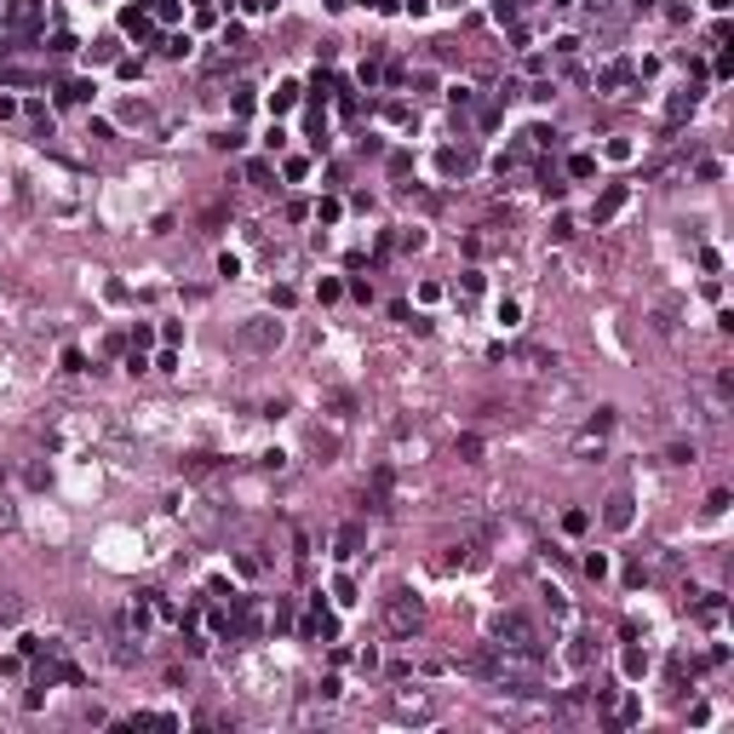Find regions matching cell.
I'll use <instances>...</instances> for the list:
<instances>
[{
    "mask_svg": "<svg viewBox=\"0 0 734 734\" xmlns=\"http://www.w3.org/2000/svg\"><path fill=\"white\" fill-rule=\"evenodd\" d=\"M602 522H608V528H631V494H614L608 510H602Z\"/></svg>",
    "mask_w": 734,
    "mask_h": 734,
    "instance_id": "7",
    "label": "cell"
},
{
    "mask_svg": "<svg viewBox=\"0 0 734 734\" xmlns=\"http://www.w3.org/2000/svg\"><path fill=\"white\" fill-rule=\"evenodd\" d=\"M241 344H247V350H276V344H281V322H276V316L241 322Z\"/></svg>",
    "mask_w": 734,
    "mask_h": 734,
    "instance_id": "2",
    "label": "cell"
},
{
    "mask_svg": "<svg viewBox=\"0 0 734 734\" xmlns=\"http://www.w3.org/2000/svg\"><path fill=\"white\" fill-rule=\"evenodd\" d=\"M625 195H631L625 184H608V190H602V195H597V207H591V219H597V224H608V219H614V212L625 207Z\"/></svg>",
    "mask_w": 734,
    "mask_h": 734,
    "instance_id": "4",
    "label": "cell"
},
{
    "mask_svg": "<svg viewBox=\"0 0 734 734\" xmlns=\"http://www.w3.org/2000/svg\"><path fill=\"white\" fill-rule=\"evenodd\" d=\"M35 18H40V6H35V0H18V6H12V23H18V29H29Z\"/></svg>",
    "mask_w": 734,
    "mask_h": 734,
    "instance_id": "13",
    "label": "cell"
},
{
    "mask_svg": "<svg viewBox=\"0 0 734 734\" xmlns=\"http://www.w3.org/2000/svg\"><path fill=\"white\" fill-rule=\"evenodd\" d=\"M121 29H126V35H138V40H149V18H144V6H126V12H121Z\"/></svg>",
    "mask_w": 734,
    "mask_h": 734,
    "instance_id": "8",
    "label": "cell"
},
{
    "mask_svg": "<svg viewBox=\"0 0 734 734\" xmlns=\"http://www.w3.org/2000/svg\"><path fill=\"white\" fill-rule=\"evenodd\" d=\"M281 172H287V178H293V184H298V178H305V172H310V161H305V155H293V161H287V166H281Z\"/></svg>",
    "mask_w": 734,
    "mask_h": 734,
    "instance_id": "17",
    "label": "cell"
},
{
    "mask_svg": "<svg viewBox=\"0 0 734 734\" xmlns=\"http://www.w3.org/2000/svg\"><path fill=\"white\" fill-rule=\"evenodd\" d=\"M585 522H591L585 510H568V516H563V528H568V534H585Z\"/></svg>",
    "mask_w": 734,
    "mask_h": 734,
    "instance_id": "18",
    "label": "cell"
},
{
    "mask_svg": "<svg viewBox=\"0 0 734 734\" xmlns=\"http://www.w3.org/2000/svg\"><path fill=\"white\" fill-rule=\"evenodd\" d=\"M568 172H574V178H591V172H597V155H574Z\"/></svg>",
    "mask_w": 734,
    "mask_h": 734,
    "instance_id": "15",
    "label": "cell"
},
{
    "mask_svg": "<svg viewBox=\"0 0 734 734\" xmlns=\"http://www.w3.org/2000/svg\"><path fill=\"white\" fill-rule=\"evenodd\" d=\"M327 6H344V0H327Z\"/></svg>",
    "mask_w": 734,
    "mask_h": 734,
    "instance_id": "24",
    "label": "cell"
},
{
    "mask_svg": "<svg viewBox=\"0 0 734 734\" xmlns=\"http://www.w3.org/2000/svg\"><path fill=\"white\" fill-rule=\"evenodd\" d=\"M212 465H219V459H212V453H195V459H190V477H207V470H212Z\"/></svg>",
    "mask_w": 734,
    "mask_h": 734,
    "instance_id": "21",
    "label": "cell"
},
{
    "mask_svg": "<svg viewBox=\"0 0 734 734\" xmlns=\"http://www.w3.org/2000/svg\"><path fill=\"white\" fill-rule=\"evenodd\" d=\"M362 545H367V534H362V522H344V528L333 534V551H338V556H356Z\"/></svg>",
    "mask_w": 734,
    "mask_h": 734,
    "instance_id": "5",
    "label": "cell"
},
{
    "mask_svg": "<svg viewBox=\"0 0 734 734\" xmlns=\"http://www.w3.org/2000/svg\"><path fill=\"white\" fill-rule=\"evenodd\" d=\"M92 92H98L92 80H69V86H58V104H86Z\"/></svg>",
    "mask_w": 734,
    "mask_h": 734,
    "instance_id": "9",
    "label": "cell"
},
{
    "mask_svg": "<svg viewBox=\"0 0 734 734\" xmlns=\"http://www.w3.org/2000/svg\"><path fill=\"white\" fill-rule=\"evenodd\" d=\"M247 178H252V184H264V190H270V178H276V172H270V161H247Z\"/></svg>",
    "mask_w": 734,
    "mask_h": 734,
    "instance_id": "14",
    "label": "cell"
},
{
    "mask_svg": "<svg viewBox=\"0 0 734 734\" xmlns=\"http://www.w3.org/2000/svg\"><path fill=\"white\" fill-rule=\"evenodd\" d=\"M625 80H631V69H625V63H614L608 75H602V86H625Z\"/></svg>",
    "mask_w": 734,
    "mask_h": 734,
    "instance_id": "22",
    "label": "cell"
},
{
    "mask_svg": "<svg viewBox=\"0 0 734 734\" xmlns=\"http://www.w3.org/2000/svg\"><path fill=\"white\" fill-rule=\"evenodd\" d=\"M293 104H298V86H293V80H287V86H276V98H270V109H276V115H287Z\"/></svg>",
    "mask_w": 734,
    "mask_h": 734,
    "instance_id": "11",
    "label": "cell"
},
{
    "mask_svg": "<svg viewBox=\"0 0 734 734\" xmlns=\"http://www.w3.org/2000/svg\"><path fill=\"white\" fill-rule=\"evenodd\" d=\"M488 6H494V18H499V23H510V18H516V0H488Z\"/></svg>",
    "mask_w": 734,
    "mask_h": 734,
    "instance_id": "19",
    "label": "cell"
},
{
    "mask_svg": "<svg viewBox=\"0 0 734 734\" xmlns=\"http://www.w3.org/2000/svg\"><path fill=\"white\" fill-rule=\"evenodd\" d=\"M695 104H700V92H695V86H688V92H677V98H671V109H666V115H671V121H683V115L695 109Z\"/></svg>",
    "mask_w": 734,
    "mask_h": 734,
    "instance_id": "10",
    "label": "cell"
},
{
    "mask_svg": "<svg viewBox=\"0 0 734 734\" xmlns=\"http://www.w3.org/2000/svg\"><path fill=\"white\" fill-rule=\"evenodd\" d=\"M327 92H333V75H327V69H316V75H310V98H316V104H327Z\"/></svg>",
    "mask_w": 734,
    "mask_h": 734,
    "instance_id": "12",
    "label": "cell"
},
{
    "mask_svg": "<svg viewBox=\"0 0 734 734\" xmlns=\"http://www.w3.org/2000/svg\"><path fill=\"white\" fill-rule=\"evenodd\" d=\"M470 166H477V149H442V172L448 178H465Z\"/></svg>",
    "mask_w": 734,
    "mask_h": 734,
    "instance_id": "6",
    "label": "cell"
},
{
    "mask_svg": "<svg viewBox=\"0 0 734 734\" xmlns=\"http://www.w3.org/2000/svg\"><path fill=\"white\" fill-rule=\"evenodd\" d=\"M494 637L505 642V649H534V625H528L522 614H499V620H494Z\"/></svg>",
    "mask_w": 734,
    "mask_h": 734,
    "instance_id": "3",
    "label": "cell"
},
{
    "mask_svg": "<svg viewBox=\"0 0 734 734\" xmlns=\"http://www.w3.org/2000/svg\"><path fill=\"white\" fill-rule=\"evenodd\" d=\"M625 671L642 677V671H649V654H642V649H625Z\"/></svg>",
    "mask_w": 734,
    "mask_h": 734,
    "instance_id": "16",
    "label": "cell"
},
{
    "mask_svg": "<svg viewBox=\"0 0 734 734\" xmlns=\"http://www.w3.org/2000/svg\"><path fill=\"white\" fill-rule=\"evenodd\" d=\"M338 212H344V207H338V201H333V195H327V201H322V207H316V219H322V224H333V219H338Z\"/></svg>",
    "mask_w": 734,
    "mask_h": 734,
    "instance_id": "20",
    "label": "cell"
},
{
    "mask_svg": "<svg viewBox=\"0 0 734 734\" xmlns=\"http://www.w3.org/2000/svg\"><path fill=\"white\" fill-rule=\"evenodd\" d=\"M711 6H717V12H723V6H734V0H711Z\"/></svg>",
    "mask_w": 734,
    "mask_h": 734,
    "instance_id": "23",
    "label": "cell"
},
{
    "mask_svg": "<svg viewBox=\"0 0 734 734\" xmlns=\"http://www.w3.org/2000/svg\"><path fill=\"white\" fill-rule=\"evenodd\" d=\"M419 620H424V602L413 591H391V597H384V625H391L396 637H413Z\"/></svg>",
    "mask_w": 734,
    "mask_h": 734,
    "instance_id": "1",
    "label": "cell"
}]
</instances>
